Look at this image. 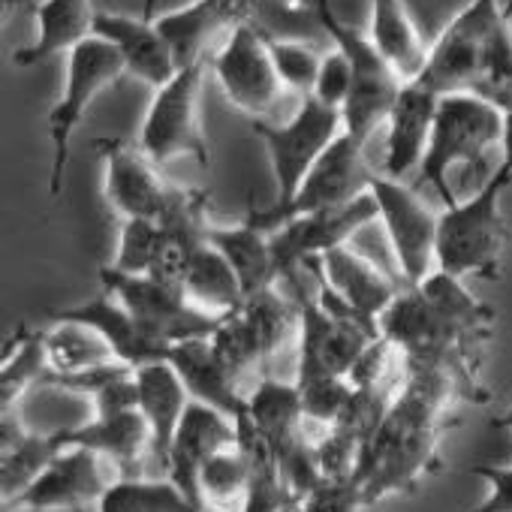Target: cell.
Here are the masks:
<instances>
[{"mask_svg": "<svg viewBox=\"0 0 512 512\" xmlns=\"http://www.w3.org/2000/svg\"><path fill=\"white\" fill-rule=\"evenodd\" d=\"M205 64H193L178 70V76L154 91L148 115L139 130V148L157 163H169L175 157H193L199 166L211 163L208 139L202 130V79Z\"/></svg>", "mask_w": 512, "mask_h": 512, "instance_id": "obj_9", "label": "cell"}, {"mask_svg": "<svg viewBox=\"0 0 512 512\" xmlns=\"http://www.w3.org/2000/svg\"><path fill=\"white\" fill-rule=\"evenodd\" d=\"M238 317L247 326L256 353H260L263 371L272 362V356L287 344V338L293 332H299V311H296L293 299L287 293H281L278 287L247 296L244 305L238 308Z\"/></svg>", "mask_w": 512, "mask_h": 512, "instance_id": "obj_32", "label": "cell"}, {"mask_svg": "<svg viewBox=\"0 0 512 512\" xmlns=\"http://www.w3.org/2000/svg\"><path fill=\"white\" fill-rule=\"evenodd\" d=\"M350 88H353V70H350V61L341 49L323 55V64H320V73H317V85H314V100H320L323 106H332V109H344L347 97H350Z\"/></svg>", "mask_w": 512, "mask_h": 512, "instance_id": "obj_43", "label": "cell"}, {"mask_svg": "<svg viewBox=\"0 0 512 512\" xmlns=\"http://www.w3.org/2000/svg\"><path fill=\"white\" fill-rule=\"evenodd\" d=\"M506 115L476 94H446L437 103L428 151L419 166V184L437 190L443 205H455L449 172L455 166L479 169L488 151L503 145Z\"/></svg>", "mask_w": 512, "mask_h": 512, "instance_id": "obj_4", "label": "cell"}, {"mask_svg": "<svg viewBox=\"0 0 512 512\" xmlns=\"http://www.w3.org/2000/svg\"><path fill=\"white\" fill-rule=\"evenodd\" d=\"M253 473V458L247 446L238 440L226 449H220L199 473V503L202 509H220V512H241L247 485Z\"/></svg>", "mask_w": 512, "mask_h": 512, "instance_id": "obj_34", "label": "cell"}, {"mask_svg": "<svg viewBox=\"0 0 512 512\" xmlns=\"http://www.w3.org/2000/svg\"><path fill=\"white\" fill-rule=\"evenodd\" d=\"M43 344H46L49 374H79L97 365L118 362L112 347L91 326L76 320H55V326L43 332Z\"/></svg>", "mask_w": 512, "mask_h": 512, "instance_id": "obj_33", "label": "cell"}, {"mask_svg": "<svg viewBox=\"0 0 512 512\" xmlns=\"http://www.w3.org/2000/svg\"><path fill=\"white\" fill-rule=\"evenodd\" d=\"M127 73L121 52L100 40L91 37L79 43L67 55V88L61 100L49 112V139H52V175H49V193L58 196L64 190V175L70 163V145L79 121L85 118L88 106L109 91L121 76Z\"/></svg>", "mask_w": 512, "mask_h": 512, "instance_id": "obj_8", "label": "cell"}, {"mask_svg": "<svg viewBox=\"0 0 512 512\" xmlns=\"http://www.w3.org/2000/svg\"><path fill=\"white\" fill-rule=\"evenodd\" d=\"M100 284L109 296H115L136 323L166 347L193 338H211L220 326V317L196 308L181 290L154 281L151 275H121L109 266L100 269Z\"/></svg>", "mask_w": 512, "mask_h": 512, "instance_id": "obj_12", "label": "cell"}, {"mask_svg": "<svg viewBox=\"0 0 512 512\" xmlns=\"http://www.w3.org/2000/svg\"><path fill=\"white\" fill-rule=\"evenodd\" d=\"M115 479L118 473L97 452L70 446L25 494L4 503V512H88L100 506Z\"/></svg>", "mask_w": 512, "mask_h": 512, "instance_id": "obj_15", "label": "cell"}, {"mask_svg": "<svg viewBox=\"0 0 512 512\" xmlns=\"http://www.w3.org/2000/svg\"><path fill=\"white\" fill-rule=\"evenodd\" d=\"M238 440L247 446V452L253 458V473H250V485H247L241 512H287V509H293V500L287 494V485L281 479V470H278V461H275L269 443L244 419H238Z\"/></svg>", "mask_w": 512, "mask_h": 512, "instance_id": "obj_37", "label": "cell"}, {"mask_svg": "<svg viewBox=\"0 0 512 512\" xmlns=\"http://www.w3.org/2000/svg\"><path fill=\"white\" fill-rule=\"evenodd\" d=\"M509 10L512 4H500V0H470L431 46L428 64L416 82L437 97L473 94L482 79L497 28L503 25Z\"/></svg>", "mask_w": 512, "mask_h": 512, "instance_id": "obj_6", "label": "cell"}, {"mask_svg": "<svg viewBox=\"0 0 512 512\" xmlns=\"http://www.w3.org/2000/svg\"><path fill=\"white\" fill-rule=\"evenodd\" d=\"M160 244V223L151 217L121 220V238L109 269L121 275H148Z\"/></svg>", "mask_w": 512, "mask_h": 512, "instance_id": "obj_40", "label": "cell"}, {"mask_svg": "<svg viewBox=\"0 0 512 512\" xmlns=\"http://www.w3.org/2000/svg\"><path fill=\"white\" fill-rule=\"evenodd\" d=\"M232 443H238V422L208 404L190 401V407L175 431L172 449H169L166 476L196 506H202L199 503V473L208 464V458H214L220 449H226Z\"/></svg>", "mask_w": 512, "mask_h": 512, "instance_id": "obj_18", "label": "cell"}, {"mask_svg": "<svg viewBox=\"0 0 512 512\" xmlns=\"http://www.w3.org/2000/svg\"><path fill=\"white\" fill-rule=\"evenodd\" d=\"M308 269L317 272L320 281H326L353 311L362 317L380 323L386 308L398 299L395 281H389L368 256L353 250L350 244H341L329 253H323L320 260H311Z\"/></svg>", "mask_w": 512, "mask_h": 512, "instance_id": "obj_22", "label": "cell"}, {"mask_svg": "<svg viewBox=\"0 0 512 512\" xmlns=\"http://www.w3.org/2000/svg\"><path fill=\"white\" fill-rule=\"evenodd\" d=\"M94 0H43L34 7L37 40L13 55L19 67H34L52 55H70L79 43L94 37L97 25Z\"/></svg>", "mask_w": 512, "mask_h": 512, "instance_id": "obj_27", "label": "cell"}, {"mask_svg": "<svg viewBox=\"0 0 512 512\" xmlns=\"http://www.w3.org/2000/svg\"><path fill=\"white\" fill-rule=\"evenodd\" d=\"M365 148H368V142H362L350 133H341L332 142V148L314 163V169L308 172L299 193L293 196V202L284 211H278V214L250 211L247 223L260 226L266 232H275L281 223H287L293 217L341 208V205H350L353 199L365 196L371 190V178L377 175L368 166Z\"/></svg>", "mask_w": 512, "mask_h": 512, "instance_id": "obj_11", "label": "cell"}, {"mask_svg": "<svg viewBox=\"0 0 512 512\" xmlns=\"http://www.w3.org/2000/svg\"><path fill=\"white\" fill-rule=\"evenodd\" d=\"M208 244H214L232 272L241 281L244 296H256L263 290L278 287V263L272 253V232L253 226V223H238V226H214L208 229Z\"/></svg>", "mask_w": 512, "mask_h": 512, "instance_id": "obj_29", "label": "cell"}, {"mask_svg": "<svg viewBox=\"0 0 512 512\" xmlns=\"http://www.w3.org/2000/svg\"><path fill=\"white\" fill-rule=\"evenodd\" d=\"M46 374L49 359L43 332L19 326V332L13 335V350L4 356V365H0V404H4V410H16L31 389L46 383Z\"/></svg>", "mask_w": 512, "mask_h": 512, "instance_id": "obj_36", "label": "cell"}, {"mask_svg": "<svg viewBox=\"0 0 512 512\" xmlns=\"http://www.w3.org/2000/svg\"><path fill=\"white\" fill-rule=\"evenodd\" d=\"M365 494L356 479H326L293 512H362Z\"/></svg>", "mask_w": 512, "mask_h": 512, "instance_id": "obj_42", "label": "cell"}, {"mask_svg": "<svg viewBox=\"0 0 512 512\" xmlns=\"http://www.w3.org/2000/svg\"><path fill=\"white\" fill-rule=\"evenodd\" d=\"M497 169H503L506 175H512V115H506V127H503V145H500V163Z\"/></svg>", "mask_w": 512, "mask_h": 512, "instance_id": "obj_45", "label": "cell"}, {"mask_svg": "<svg viewBox=\"0 0 512 512\" xmlns=\"http://www.w3.org/2000/svg\"><path fill=\"white\" fill-rule=\"evenodd\" d=\"M202 512H220V509H202Z\"/></svg>", "mask_w": 512, "mask_h": 512, "instance_id": "obj_48", "label": "cell"}, {"mask_svg": "<svg viewBox=\"0 0 512 512\" xmlns=\"http://www.w3.org/2000/svg\"><path fill=\"white\" fill-rule=\"evenodd\" d=\"M512 184V175L494 169L482 187L449 208H443L437 223V269L464 281L485 278L497 281L503 272V250L509 241V226L500 211V196Z\"/></svg>", "mask_w": 512, "mask_h": 512, "instance_id": "obj_3", "label": "cell"}, {"mask_svg": "<svg viewBox=\"0 0 512 512\" xmlns=\"http://www.w3.org/2000/svg\"><path fill=\"white\" fill-rule=\"evenodd\" d=\"M455 401H464V392L452 374L407 365V380L362 446L353 476L362 485L365 506L392 494H413L425 476L440 470V440L455 425L449 416Z\"/></svg>", "mask_w": 512, "mask_h": 512, "instance_id": "obj_2", "label": "cell"}, {"mask_svg": "<svg viewBox=\"0 0 512 512\" xmlns=\"http://www.w3.org/2000/svg\"><path fill=\"white\" fill-rule=\"evenodd\" d=\"M253 133L260 136V142L269 151L275 184H278V199L266 211L278 214L293 202V196L299 193V187L308 178V172L314 169V163L344 133V115H341V109H332L314 97H305L290 121H284V124L253 121Z\"/></svg>", "mask_w": 512, "mask_h": 512, "instance_id": "obj_7", "label": "cell"}, {"mask_svg": "<svg viewBox=\"0 0 512 512\" xmlns=\"http://www.w3.org/2000/svg\"><path fill=\"white\" fill-rule=\"evenodd\" d=\"M491 425H494V428H506V431H512V395H509V407H506V413H503V416H497V419H491Z\"/></svg>", "mask_w": 512, "mask_h": 512, "instance_id": "obj_46", "label": "cell"}, {"mask_svg": "<svg viewBox=\"0 0 512 512\" xmlns=\"http://www.w3.org/2000/svg\"><path fill=\"white\" fill-rule=\"evenodd\" d=\"M317 22L323 25L326 37L341 49L353 70V88L341 109L344 115V133L368 142L380 127H386L389 112L404 88L401 76L386 64V58L377 52L371 37H362L356 28L344 25L338 13L332 10V0H317Z\"/></svg>", "mask_w": 512, "mask_h": 512, "instance_id": "obj_5", "label": "cell"}, {"mask_svg": "<svg viewBox=\"0 0 512 512\" xmlns=\"http://www.w3.org/2000/svg\"><path fill=\"white\" fill-rule=\"evenodd\" d=\"M256 7H260V0H193V4L154 22L172 46L178 67L184 70L205 64L217 37H232L241 25H250Z\"/></svg>", "mask_w": 512, "mask_h": 512, "instance_id": "obj_17", "label": "cell"}, {"mask_svg": "<svg viewBox=\"0 0 512 512\" xmlns=\"http://www.w3.org/2000/svg\"><path fill=\"white\" fill-rule=\"evenodd\" d=\"M371 196L377 199L380 223L389 235L404 287H419L431 272H437L440 214H434L413 187L386 175L371 178Z\"/></svg>", "mask_w": 512, "mask_h": 512, "instance_id": "obj_13", "label": "cell"}, {"mask_svg": "<svg viewBox=\"0 0 512 512\" xmlns=\"http://www.w3.org/2000/svg\"><path fill=\"white\" fill-rule=\"evenodd\" d=\"M377 220H380V208L368 190L365 196L353 199L350 205L317 211V214H302V217L281 223L272 232V253L278 263V275L287 278L293 272H302L311 260H320L323 253H329L341 244H350V238L356 232H362L365 226H371Z\"/></svg>", "mask_w": 512, "mask_h": 512, "instance_id": "obj_14", "label": "cell"}, {"mask_svg": "<svg viewBox=\"0 0 512 512\" xmlns=\"http://www.w3.org/2000/svg\"><path fill=\"white\" fill-rule=\"evenodd\" d=\"M184 296L211 317H229L244 305V290L226 256L214 244H202L184 281Z\"/></svg>", "mask_w": 512, "mask_h": 512, "instance_id": "obj_31", "label": "cell"}, {"mask_svg": "<svg viewBox=\"0 0 512 512\" xmlns=\"http://www.w3.org/2000/svg\"><path fill=\"white\" fill-rule=\"evenodd\" d=\"M440 97L419 82H407L389 112L386 121V154H383V175L401 181L407 172L422 166L428 151L434 112Z\"/></svg>", "mask_w": 512, "mask_h": 512, "instance_id": "obj_23", "label": "cell"}, {"mask_svg": "<svg viewBox=\"0 0 512 512\" xmlns=\"http://www.w3.org/2000/svg\"><path fill=\"white\" fill-rule=\"evenodd\" d=\"M0 428H4L0 431V494H4V503H10L43 476V470L64 452V446L58 431L37 434L25 428L19 407L4 410Z\"/></svg>", "mask_w": 512, "mask_h": 512, "instance_id": "obj_26", "label": "cell"}, {"mask_svg": "<svg viewBox=\"0 0 512 512\" xmlns=\"http://www.w3.org/2000/svg\"><path fill=\"white\" fill-rule=\"evenodd\" d=\"M151 7H154V0H145V13H151Z\"/></svg>", "mask_w": 512, "mask_h": 512, "instance_id": "obj_47", "label": "cell"}, {"mask_svg": "<svg viewBox=\"0 0 512 512\" xmlns=\"http://www.w3.org/2000/svg\"><path fill=\"white\" fill-rule=\"evenodd\" d=\"M226 100L250 115L253 121H266L281 106L287 88L278 76L269 34L260 25H241L223 46L208 58Z\"/></svg>", "mask_w": 512, "mask_h": 512, "instance_id": "obj_10", "label": "cell"}, {"mask_svg": "<svg viewBox=\"0 0 512 512\" xmlns=\"http://www.w3.org/2000/svg\"><path fill=\"white\" fill-rule=\"evenodd\" d=\"M494 311L446 272H431L419 287H404L380 317V335L398 347L404 365L440 368L455 377L464 401L482 404V350L491 341Z\"/></svg>", "mask_w": 512, "mask_h": 512, "instance_id": "obj_1", "label": "cell"}, {"mask_svg": "<svg viewBox=\"0 0 512 512\" xmlns=\"http://www.w3.org/2000/svg\"><path fill=\"white\" fill-rule=\"evenodd\" d=\"M296 386L302 392L305 419L323 428L338 425L353 395V386L347 377H311V380H296Z\"/></svg>", "mask_w": 512, "mask_h": 512, "instance_id": "obj_41", "label": "cell"}, {"mask_svg": "<svg viewBox=\"0 0 512 512\" xmlns=\"http://www.w3.org/2000/svg\"><path fill=\"white\" fill-rule=\"evenodd\" d=\"M169 362L184 380L193 401L208 404L235 422L247 413V395L238 392V377L217 356L211 338H193L175 344L169 350Z\"/></svg>", "mask_w": 512, "mask_h": 512, "instance_id": "obj_24", "label": "cell"}, {"mask_svg": "<svg viewBox=\"0 0 512 512\" xmlns=\"http://www.w3.org/2000/svg\"><path fill=\"white\" fill-rule=\"evenodd\" d=\"M136 392H139V413L151 428V455L166 470L175 431L193 398L169 359L136 368Z\"/></svg>", "mask_w": 512, "mask_h": 512, "instance_id": "obj_25", "label": "cell"}, {"mask_svg": "<svg viewBox=\"0 0 512 512\" xmlns=\"http://www.w3.org/2000/svg\"><path fill=\"white\" fill-rule=\"evenodd\" d=\"M97 512H202V506H196L169 476H118L106 488Z\"/></svg>", "mask_w": 512, "mask_h": 512, "instance_id": "obj_35", "label": "cell"}, {"mask_svg": "<svg viewBox=\"0 0 512 512\" xmlns=\"http://www.w3.org/2000/svg\"><path fill=\"white\" fill-rule=\"evenodd\" d=\"M52 320H76V323H85L91 326L115 353L118 362L130 365L133 371L142 368V365H151V362H163L169 359V350L163 341L151 338L139 323L136 317L115 299L109 296L106 290L76 308H64V311H52Z\"/></svg>", "mask_w": 512, "mask_h": 512, "instance_id": "obj_20", "label": "cell"}, {"mask_svg": "<svg viewBox=\"0 0 512 512\" xmlns=\"http://www.w3.org/2000/svg\"><path fill=\"white\" fill-rule=\"evenodd\" d=\"M241 419L269 443L272 452L308 437L299 386L284 383L272 374H263L260 383L253 386V392L247 395V413Z\"/></svg>", "mask_w": 512, "mask_h": 512, "instance_id": "obj_28", "label": "cell"}, {"mask_svg": "<svg viewBox=\"0 0 512 512\" xmlns=\"http://www.w3.org/2000/svg\"><path fill=\"white\" fill-rule=\"evenodd\" d=\"M269 49H272V58H275L284 88L302 94V100L311 97L314 85H317L320 64H323V52H317V46H311L305 40H278L272 34H269Z\"/></svg>", "mask_w": 512, "mask_h": 512, "instance_id": "obj_39", "label": "cell"}, {"mask_svg": "<svg viewBox=\"0 0 512 512\" xmlns=\"http://www.w3.org/2000/svg\"><path fill=\"white\" fill-rule=\"evenodd\" d=\"M371 43L401 82H416L428 64V46L404 0H371Z\"/></svg>", "mask_w": 512, "mask_h": 512, "instance_id": "obj_30", "label": "cell"}, {"mask_svg": "<svg viewBox=\"0 0 512 512\" xmlns=\"http://www.w3.org/2000/svg\"><path fill=\"white\" fill-rule=\"evenodd\" d=\"M473 94L488 100L491 106H497L503 115H512V10L503 19V25L497 28L482 79Z\"/></svg>", "mask_w": 512, "mask_h": 512, "instance_id": "obj_38", "label": "cell"}, {"mask_svg": "<svg viewBox=\"0 0 512 512\" xmlns=\"http://www.w3.org/2000/svg\"><path fill=\"white\" fill-rule=\"evenodd\" d=\"M58 440L64 449L79 446L97 452L118 476H142L145 455H151V428L139 407L121 413H94L91 422L58 431Z\"/></svg>", "mask_w": 512, "mask_h": 512, "instance_id": "obj_19", "label": "cell"}, {"mask_svg": "<svg viewBox=\"0 0 512 512\" xmlns=\"http://www.w3.org/2000/svg\"><path fill=\"white\" fill-rule=\"evenodd\" d=\"M94 37L112 43L130 76L142 79L154 91L169 85L178 76V61L166 37L160 34L157 22L151 19H130V16H115V13H100L94 25Z\"/></svg>", "mask_w": 512, "mask_h": 512, "instance_id": "obj_21", "label": "cell"}, {"mask_svg": "<svg viewBox=\"0 0 512 512\" xmlns=\"http://www.w3.org/2000/svg\"><path fill=\"white\" fill-rule=\"evenodd\" d=\"M473 476L488 482V497L467 509V512H512V467H497V464H473Z\"/></svg>", "mask_w": 512, "mask_h": 512, "instance_id": "obj_44", "label": "cell"}, {"mask_svg": "<svg viewBox=\"0 0 512 512\" xmlns=\"http://www.w3.org/2000/svg\"><path fill=\"white\" fill-rule=\"evenodd\" d=\"M94 148L103 157V190L106 202L121 220H136V217H151L157 220L166 199H169V184H163L157 163L136 145L124 139H97Z\"/></svg>", "mask_w": 512, "mask_h": 512, "instance_id": "obj_16", "label": "cell"}]
</instances>
